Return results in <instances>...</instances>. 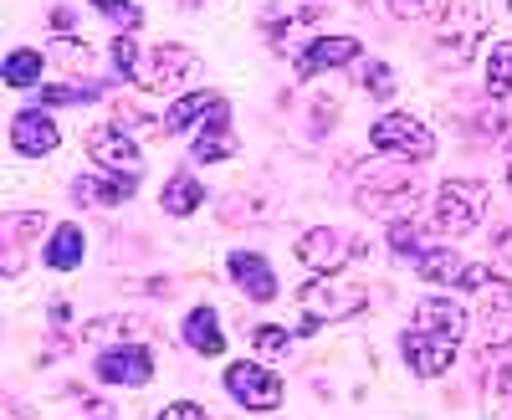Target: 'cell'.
I'll use <instances>...</instances> for the list:
<instances>
[{"instance_id": "obj_1", "label": "cell", "mask_w": 512, "mask_h": 420, "mask_svg": "<svg viewBox=\"0 0 512 420\" xmlns=\"http://www.w3.org/2000/svg\"><path fill=\"white\" fill-rule=\"evenodd\" d=\"M466 328H472V318H466L461 303L451 298H425L415 308V323L405 328V359L415 374H425V380H436V374H446L456 364V349L466 344Z\"/></svg>"}, {"instance_id": "obj_2", "label": "cell", "mask_w": 512, "mask_h": 420, "mask_svg": "<svg viewBox=\"0 0 512 420\" xmlns=\"http://www.w3.org/2000/svg\"><path fill=\"white\" fill-rule=\"evenodd\" d=\"M487 31V11L482 0H451L441 26H436V62L441 67H466L477 57V41Z\"/></svg>"}, {"instance_id": "obj_3", "label": "cell", "mask_w": 512, "mask_h": 420, "mask_svg": "<svg viewBox=\"0 0 512 420\" xmlns=\"http://www.w3.org/2000/svg\"><path fill=\"white\" fill-rule=\"evenodd\" d=\"M369 292L359 282H338L333 272H313V282H303L297 292V308H303L308 323H344L354 313H364Z\"/></svg>"}, {"instance_id": "obj_4", "label": "cell", "mask_w": 512, "mask_h": 420, "mask_svg": "<svg viewBox=\"0 0 512 420\" xmlns=\"http://www.w3.org/2000/svg\"><path fill=\"white\" fill-rule=\"evenodd\" d=\"M487 216V190L477 180H446L436 190V205H431V226L441 236H466V231H477Z\"/></svg>"}, {"instance_id": "obj_5", "label": "cell", "mask_w": 512, "mask_h": 420, "mask_svg": "<svg viewBox=\"0 0 512 420\" xmlns=\"http://www.w3.org/2000/svg\"><path fill=\"white\" fill-rule=\"evenodd\" d=\"M369 139H374V149L395 154V159H410V164H425L436 154V134L425 129L420 118H410V113H384L369 129Z\"/></svg>"}, {"instance_id": "obj_6", "label": "cell", "mask_w": 512, "mask_h": 420, "mask_svg": "<svg viewBox=\"0 0 512 420\" xmlns=\"http://www.w3.org/2000/svg\"><path fill=\"white\" fill-rule=\"evenodd\" d=\"M420 277L431 282V287H466V292H482L492 282V267H477V262H466L456 257L451 246H436V251H425V257H415Z\"/></svg>"}, {"instance_id": "obj_7", "label": "cell", "mask_w": 512, "mask_h": 420, "mask_svg": "<svg viewBox=\"0 0 512 420\" xmlns=\"http://www.w3.org/2000/svg\"><path fill=\"white\" fill-rule=\"evenodd\" d=\"M415 190H420L415 175H410V170H395V164H384V175H379V170H364V175H359V205L374 210V216L410 205Z\"/></svg>"}, {"instance_id": "obj_8", "label": "cell", "mask_w": 512, "mask_h": 420, "mask_svg": "<svg viewBox=\"0 0 512 420\" xmlns=\"http://www.w3.org/2000/svg\"><path fill=\"white\" fill-rule=\"evenodd\" d=\"M88 154L98 159V170H113V175H144V154H139V144L128 139L118 123H98V129L88 134Z\"/></svg>"}, {"instance_id": "obj_9", "label": "cell", "mask_w": 512, "mask_h": 420, "mask_svg": "<svg viewBox=\"0 0 512 420\" xmlns=\"http://www.w3.org/2000/svg\"><path fill=\"white\" fill-rule=\"evenodd\" d=\"M226 390H231L246 410H277V405H282V380H277L272 369L251 364V359H241V364L226 369Z\"/></svg>"}, {"instance_id": "obj_10", "label": "cell", "mask_w": 512, "mask_h": 420, "mask_svg": "<svg viewBox=\"0 0 512 420\" xmlns=\"http://www.w3.org/2000/svg\"><path fill=\"white\" fill-rule=\"evenodd\" d=\"M359 251V241H344L338 231H303V241H297V262H303L308 272H344V262Z\"/></svg>"}, {"instance_id": "obj_11", "label": "cell", "mask_w": 512, "mask_h": 420, "mask_svg": "<svg viewBox=\"0 0 512 420\" xmlns=\"http://www.w3.org/2000/svg\"><path fill=\"white\" fill-rule=\"evenodd\" d=\"M57 144H62V129H57V123L41 113V108L11 118V149H16L21 159H41V154H52Z\"/></svg>"}, {"instance_id": "obj_12", "label": "cell", "mask_w": 512, "mask_h": 420, "mask_svg": "<svg viewBox=\"0 0 512 420\" xmlns=\"http://www.w3.org/2000/svg\"><path fill=\"white\" fill-rule=\"evenodd\" d=\"M149 374H154V359H149L139 344H123V349L98 354V380H103V385H128V390H139V385H149Z\"/></svg>"}, {"instance_id": "obj_13", "label": "cell", "mask_w": 512, "mask_h": 420, "mask_svg": "<svg viewBox=\"0 0 512 420\" xmlns=\"http://www.w3.org/2000/svg\"><path fill=\"white\" fill-rule=\"evenodd\" d=\"M354 57H359V41L354 36H318V41H308V52L297 57V77L313 82L323 67H344Z\"/></svg>"}, {"instance_id": "obj_14", "label": "cell", "mask_w": 512, "mask_h": 420, "mask_svg": "<svg viewBox=\"0 0 512 420\" xmlns=\"http://www.w3.org/2000/svg\"><path fill=\"white\" fill-rule=\"evenodd\" d=\"M195 72H200L195 52H185V47H154V57H149V67L139 77H144V88H180V82L195 77Z\"/></svg>"}, {"instance_id": "obj_15", "label": "cell", "mask_w": 512, "mask_h": 420, "mask_svg": "<svg viewBox=\"0 0 512 420\" xmlns=\"http://www.w3.org/2000/svg\"><path fill=\"white\" fill-rule=\"evenodd\" d=\"M134 190H139L134 175H113V170H98V175L72 180V200H77V205H123Z\"/></svg>"}, {"instance_id": "obj_16", "label": "cell", "mask_w": 512, "mask_h": 420, "mask_svg": "<svg viewBox=\"0 0 512 420\" xmlns=\"http://www.w3.org/2000/svg\"><path fill=\"white\" fill-rule=\"evenodd\" d=\"M231 277H236V287L246 292V298H277V277H272V267L256 257V251H231Z\"/></svg>"}, {"instance_id": "obj_17", "label": "cell", "mask_w": 512, "mask_h": 420, "mask_svg": "<svg viewBox=\"0 0 512 420\" xmlns=\"http://www.w3.org/2000/svg\"><path fill=\"white\" fill-rule=\"evenodd\" d=\"M231 108L226 103H216L205 113V129H200V139H195V164H216V159H226L231 149H236V139H231Z\"/></svg>"}, {"instance_id": "obj_18", "label": "cell", "mask_w": 512, "mask_h": 420, "mask_svg": "<svg viewBox=\"0 0 512 420\" xmlns=\"http://www.w3.org/2000/svg\"><path fill=\"white\" fill-rule=\"evenodd\" d=\"M185 339H190V349H200V354H221V349H226V333H221L216 308H195V313L185 318Z\"/></svg>"}, {"instance_id": "obj_19", "label": "cell", "mask_w": 512, "mask_h": 420, "mask_svg": "<svg viewBox=\"0 0 512 420\" xmlns=\"http://www.w3.org/2000/svg\"><path fill=\"white\" fill-rule=\"evenodd\" d=\"M77 262H82V231H77V226H57V231H52V246H47V267L72 272Z\"/></svg>"}, {"instance_id": "obj_20", "label": "cell", "mask_w": 512, "mask_h": 420, "mask_svg": "<svg viewBox=\"0 0 512 420\" xmlns=\"http://www.w3.org/2000/svg\"><path fill=\"white\" fill-rule=\"evenodd\" d=\"M216 103H221L216 93H190V98H175V108H169V118H164V129H169V134H180V129H190L195 118H205Z\"/></svg>"}, {"instance_id": "obj_21", "label": "cell", "mask_w": 512, "mask_h": 420, "mask_svg": "<svg viewBox=\"0 0 512 420\" xmlns=\"http://www.w3.org/2000/svg\"><path fill=\"white\" fill-rule=\"evenodd\" d=\"M200 200H205V190H200L195 175H175V180L164 185V210H169V216H190Z\"/></svg>"}, {"instance_id": "obj_22", "label": "cell", "mask_w": 512, "mask_h": 420, "mask_svg": "<svg viewBox=\"0 0 512 420\" xmlns=\"http://www.w3.org/2000/svg\"><path fill=\"white\" fill-rule=\"evenodd\" d=\"M98 93H103L98 82H47V88H41V103L62 108V103H88V98H98Z\"/></svg>"}, {"instance_id": "obj_23", "label": "cell", "mask_w": 512, "mask_h": 420, "mask_svg": "<svg viewBox=\"0 0 512 420\" xmlns=\"http://www.w3.org/2000/svg\"><path fill=\"white\" fill-rule=\"evenodd\" d=\"M0 72H6L11 88H36L41 82V52H11Z\"/></svg>"}, {"instance_id": "obj_24", "label": "cell", "mask_w": 512, "mask_h": 420, "mask_svg": "<svg viewBox=\"0 0 512 420\" xmlns=\"http://www.w3.org/2000/svg\"><path fill=\"white\" fill-rule=\"evenodd\" d=\"M487 93L492 98L512 93V41H502V47L492 52V62H487Z\"/></svg>"}, {"instance_id": "obj_25", "label": "cell", "mask_w": 512, "mask_h": 420, "mask_svg": "<svg viewBox=\"0 0 512 420\" xmlns=\"http://www.w3.org/2000/svg\"><path fill=\"white\" fill-rule=\"evenodd\" d=\"M113 67L123 72V82H139L144 62H139V41H134V36H118V41H113Z\"/></svg>"}, {"instance_id": "obj_26", "label": "cell", "mask_w": 512, "mask_h": 420, "mask_svg": "<svg viewBox=\"0 0 512 420\" xmlns=\"http://www.w3.org/2000/svg\"><path fill=\"white\" fill-rule=\"evenodd\" d=\"M251 344H256V354H282L287 344H292V328H277V323H262L251 333Z\"/></svg>"}, {"instance_id": "obj_27", "label": "cell", "mask_w": 512, "mask_h": 420, "mask_svg": "<svg viewBox=\"0 0 512 420\" xmlns=\"http://www.w3.org/2000/svg\"><path fill=\"white\" fill-rule=\"evenodd\" d=\"M93 6H98L108 21H118V26H139V21H144V11L134 6V0H93Z\"/></svg>"}, {"instance_id": "obj_28", "label": "cell", "mask_w": 512, "mask_h": 420, "mask_svg": "<svg viewBox=\"0 0 512 420\" xmlns=\"http://www.w3.org/2000/svg\"><path fill=\"white\" fill-rule=\"evenodd\" d=\"M364 93H374V98H390V93H395V72L384 67V62H369V67H364Z\"/></svg>"}, {"instance_id": "obj_29", "label": "cell", "mask_w": 512, "mask_h": 420, "mask_svg": "<svg viewBox=\"0 0 512 420\" xmlns=\"http://www.w3.org/2000/svg\"><path fill=\"white\" fill-rule=\"evenodd\" d=\"M384 6H390V16H400V21H420V16L436 11V0H384Z\"/></svg>"}, {"instance_id": "obj_30", "label": "cell", "mask_w": 512, "mask_h": 420, "mask_svg": "<svg viewBox=\"0 0 512 420\" xmlns=\"http://www.w3.org/2000/svg\"><path fill=\"white\" fill-rule=\"evenodd\" d=\"M390 241H395V251H400V257H415V251H420L415 221H395V226H390Z\"/></svg>"}, {"instance_id": "obj_31", "label": "cell", "mask_w": 512, "mask_h": 420, "mask_svg": "<svg viewBox=\"0 0 512 420\" xmlns=\"http://www.w3.org/2000/svg\"><path fill=\"white\" fill-rule=\"evenodd\" d=\"M98 333H108V339H139L144 333V323H134V318H108V323H93Z\"/></svg>"}, {"instance_id": "obj_32", "label": "cell", "mask_w": 512, "mask_h": 420, "mask_svg": "<svg viewBox=\"0 0 512 420\" xmlns=\"http://www.w3.org/2000/svg\"><path fill=\"white\" fill-rule=\"evenodd\" d=\"M52 57H62V62H72V67H88V47H77V36L57 41V47H52Z\"/></svg>"}, {"instance_id": "obj_33", "label": "cell", "mask_w": 512, "mask_h": 420, "mask_svg": "<svg viewBox=\"0 0 512 420\" xmlns=\"http://www.w3.org/2000/svg\"><path fill=\"white\" fill-rule=\"evenodd\" d=\"M159 420H205V410H200V405H190V400H180V405L159 410Z\"/></svg>"}, {"instance_id": "obj_34", "label": "cell", "mask_w": 512, "mask_h": 420, "mask_svg": "<svg viewBox=\"0 0 512 420\" xmlns=\"http://www.w3.org/2000/svg\"><path fill=\"white\" fill-rule=\"evenodd\" d=\"M31 231H41V216H21V221H11V236H16V241L31 236Z\"/></svg>"}, {"instance_id": "obj_35", "label": "cell", "mask_w": 512, "mask_h": 420, "mask_svg": "<svg viewBox=\"0 0 512 420\" xmlns=\"http://www.w3.org/2000/svg\"><path fill=\"white\" fill-rule=\"evenodd\" d=\"M497 251L512 262V226H502V231H497Z\"/></svg>"}, {"instance_id": "obj_36", "label": "cell", "mask_w": 512, "mask_h": 420, "mask_svg": "<svg viewBox=\"0 0 512 420\" xmlns=\"http://www.w3.org/2000/svg\"><path fill=\"white\" fill-rule=\"evenodd\" d=\"M507 359H512V333H507Z\"/></svg>"}, {"instance_id": "obj_37", "label": "cell", "mask_w": 512, "mask_h": 420, "mask_svg": "<svg viewBox=\"0 0 512 420\" xmlns=\"http://www.w3.org/2000/svg\"><path fill=\"white\" fill-rule=\"evenodd\" d=\"M507 180H512V170H507Z\"/></svg>"}]
</instances>
